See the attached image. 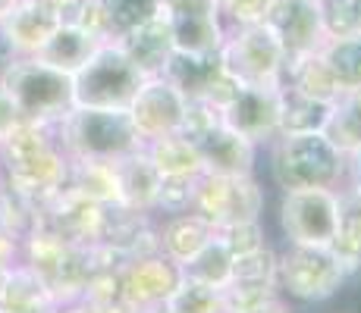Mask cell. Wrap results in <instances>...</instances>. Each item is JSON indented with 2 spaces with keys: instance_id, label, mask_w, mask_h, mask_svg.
<instances>
[{
  "instance_id": "32",
  "label": "cell",
  "mask_w": 361,
  "mask_h": 313,
  "mask_svg": "<svg viewBox=\"0 0 361 313\" xmlns=\"http://www.w3.org/2000/svg\"><path fill=\"white\" fill-rule=\"evenodd\" d=\"M166 313H226L220 288H211L204 282H195L189 276H183L179 285L170 291V298L164 301Z\"/></svg>"
},
{
  "instance_id": "40",
  "label": "cell",
  "mask_w": 361,
  "mask_h": 313,
  "mask_svg": "<svg viewBox=\"0 0 361 313\" xmlns=\"http://www.w3.org/2000/svg\"><path fill=\"white\" fill-rule=\"evenodd\" d=\"M343 185H352L361 191V151L345 154V182Z\"/></svg>"
},
{
  "instance_id": "7",
  "label": "cell",
  "mask_w": 361,
  "mask_h": 313,
  "mask_svg": "<svg viewBox=\"0 0 361 313\" xmlns=\"http://www.w3.org/2000/svg\"><path fill=\"white\" fill-rule=\"evenodd\" d=\"M217 57L235 85L280 88L286 75V53L267 23L226 25Z\"/></svg>"
},
{
  "instance_id": "22",
  "label": "cell",
  "mask_w": 361,
  "mask_h": 313,
  "mask_svg": "<svg viewBox=\"0 0 361 313\" xmlns=\"http://www.w3.org/2000/svg\"><path fill=\"white\" fill-rule=\"evenodd\" d=\"M116 44H120L123 51H126V57L142 69L145 79H151V75H164L166 63H170V57H173V41H170L166 25L161 23V16L151 19V23H145V25H138L135 32L123 34Z\"/></svg>"
},
{
  "instance_id": "42",
  "label": "cell",
  "mask_w": 361,
  "mask_h": 313,
  "mask_svg": "<svg viewBox=\"0 0 361 313\" xmlns=\"http://www.w3.org/2000/svg\"><path fill=\"white\" fill-rule=\"evenodd\" d=\"M13 4H16V0H0V19H4L6 13L13 10Z\"/></svg>"
},
{
  "instance_id": "37",
  "label": "cell",
  "mask_w": 361,
  "mask_h": 313,
  "mask_svg": "<svg viewBox=\"0 0 361 313\" xmlns=\"http://www.w3.org/2000/svg\"><path fill=\"white\" fill-rule=\"evenodd\" d=\"M233 313H298L295 304H289L283 295H274L267 301L255 304V307H245V310H233Z\"/></svg>"
},
{
  "instance_id": "45",
  "label": "cell",
  "mask_w": 361,
  "mask_h": 313,
  "mask_svg": "<svg viewBox=\"0 0 361 313\" xmlns=\"http://www.w3.org/2000/svg\"><path fill=\"white\" fill-rule=\"evenodd\" d=\"M339 313H349V310H339Z\"/></svg>"
},
{
  "instance_id": "13",
  "label": "cell",
  "mask_w": 361,
  "mask_h": 313,
  "mask_svg": "<svg viewBox=\"0 0 361 313\" xmlns=\"http://www.w3.org/2000/svg\"><path fill=\"white\" fill-rule=\"evenodd\" d=\"M220 116L255 148H267L280 135V88L239 85L230 101L220 107Z\"/></svg>"
},
{
  "instance_id": "15",
  "label": "cell",
  "mask_w": 361,
  "mask_h": 313,
  "mask_svg": "<svg viewBox=\"0 0 361 313\" xmlns=\"http://www.w3.org/2000/svg\"><path fill=\"white\" fill-rule=\"evenodd\" d=\"M276 257H280V250L274 248V241L264 245L261 250L235 257L230 282L220 288L226 313L255 307V304L280 295V288H276Z\"/></svg>"
},
{
  "instance_id": "38",
  "label": "cell",
  "mask_w": 361,
  "mask_h": 313,
  "mask_svg": "<svg viewBox=\"0 0 361 313\" xmlns=\"http://www.w3.org/2000/svg\"><path fill=\"white\" fill-rule=\"evenodd\" d=\"M19 245H23V241H19L10 229L0 226V263H4V267H13V263L19 260Z\"/></svg>"
},
{
  "instance_id": "31",
  "label": "cell",
  "mask_w": 361,
  "mask_h": 313,
  "mask_svg": "<svg viewBox=\"0 0 361 313\" xmlns=\"http://www.w3.org/2000/svg\"><path fill=\"white\" fill-rule=\"evenodd\" d=\"M321 57H324V63H327V69L333 72V79H336L339 91L361 88V34L324 41Z\"/></svg>"
},
{
  "instance_id": "36",
  "label": "cell",
  "mask_w": 361,
  "mask_h": 313,
  "mask_svg": "<svg viewBox=\"0 0 361 313\" xmlns=\"http://www.w3.org/2000/svg\"><path fill=\"white\" fill-rule=\"evenodd\" d=\"M276 0H217L220 16L226 25H252L264 23Z\"/></svg>"
},
{
  "instance_id": "23",
  "label": "cell",
  "mask_w": 361,
  "mask_h": 313,
  "mask_svg": "<svg viewBox=\"0 0 361 313\" xmlns=\"http://www.w3.org/2000/svg\"><path fill=\"white\" fill-rule=\"evenodd\" d=\"M145 157L151 160V166L157 170L161 179H195L201 176V157L198 148L189 135L173 132V135H161L145 141Z\"/></svg>"
},
{
  "instance_id": "9",
  "label": "cell",
  "mask_w": 361,
  "mask_h": 313,
  "mask_svg": "<svg viewBox=\"0 0 361 313\" xmlns=\"http://www.w3.org/2000/svg\"><path fill=\"white\" fill-rule=\"evenodd\" d=\"M192 210H198L214 229L264 219L267 185H264L258 172H252V176H211V172H201Z\"/></svg>"
},
{
  "instance_id": "28",
  "label": "cell",
  "mask_w": 361,
  "mask_h": 313,
  "mask_svg": "<svg viewBox=\"0 0 361 313\" xmlns=\"http://www.w3.org/2000/svg\"><path fill=\"white\" fill-rule=\"evenodd\" d=\"M324 132L343 154L361 151V88H349L330 103Z\"/></svg>"
},
{
  "instance_id": "39",
  "label": "cell",
  "mask_w": 361,
  "mask_h": 313,
  "mask_svg": "<svg viewBox=\"0 0 361 313\" xmlns=\"http://www.w3.org/2000/svg\"><path fill=\"white\" fill-rule=\"evenodd\" d=\"M16 122H19L16 107H13V101H10V97H6L4 88H0V138H4L6 132H10Z\"/></svg>"
},
{
  "instance_id": "10",
  "label": "cell",
  "mask_w": 361,
  "mask_h": 313,
  "mask_svg": "<svg viewBox=\"0 0 361 313\" xmlns=\"http://www.w3.org/2000/svg\"><path fill=\"white\" fill-rule=\"evenodd\" d=\"M161 23L170 32L173 51L176 53H217L224 41V16H220L217 0H161L157 10Z\"/></svg>"
},
{
  "instance_id": "12",
  "label": "cell",
  "mask_w": 361,
  "mask_h": 313,
  "mask_svg": "<svg viewBox=\"0 0 361 313\" xmlns=\"http://www.w3.org/2000/svg\"><path fill=\"white\" fill-rule=\"evenodd\" d=\"M185 110H189V101L164 75H151V79L142 82V88L132 97L126 113L132 125H135V132L142 135V141H151V138L183 132Z\"/></svg>"
},
{
  "instance_id": "35",
  "label": "cell",
  "mask_w": 361,
  "mask_h": 313,
  "mask_svg": "<svg viewBox=\"0 0 361 313\" xmlns=\"http://www.w3.org/2000/svg\"><path fill=\"white\" fill-rule=\"evenodd\" d=\"M195 179H161V194H157V217L164 213H183L192 210V200H195Z\"/></svg>"
},
{
  "instance_id": "17",
  "label": "cell",
  "mask_w": 361,
  "mask_h": 313,
  "mask_svg": "<svg viewBox=\"0 0 361 313\" xmlns=\"http://www.w3.org/2000/svg\"><path fill=\"white\" fill-rule=\"evenodd\" d=\"M267 29L276 34L286 63L324 47V25L314 0H276L267 13Z\"/></svg>"
},
{
  "instance_id": "21",
  "label": "cell",
  "mask_w": 361,
  "mask_h": 313,
  "mask_svg": "<svg viewBox=\"0 0 361 313\" xmlns=\"http://www.w3.org/2000/svg\"><path fill=\"white\" fill-rule=\"evenodd\" d=\"M60 298L32 267L16 260L0 288V313H60Z\"/></svg>"
},
{
  "instance_id": "16",
  "label": "cell",
  "mask_w": 361,
  "mask_h": 313,
  "mask_svg": "<svg viewBox=\"0 0 361 313\" xmlns=\"http://www.w3.org/2000/svg\"><path fill=\"white\" fill-rule=\"evenodd\" d=\"M192 141L198 148L201 170L211 176H252L261 166V148H255L239 132H233L224 122V116H220V122L192 135Z\"/></svg>"
},
{
  "instance_id": "18",
  "label": "cell",
  "mask_w": 361,
  "mask_h": 313,
  "mask_svg": "<svg viewBox=\"0 0 361 313\" xmlns=\"http://www.w3.org/2000/svg\"><path fill=\"white\" fill-rule=\"evenodd\" d=\"M60 25V0H16L0 19L16 53H35Z\"/></svg>"
},
{
  "instance_id": "1",
  "label": "cell",
  "mask_w": 361,
  "mask_h": 313,
  "mask_svg": "<svg viewBox=\"0 0 361 313\" xmlns=\"http://www.w3.org/2000/svg\"><path fill=\"white\" fill-rule=\"evenodd\" d=\"M69 157L57 141V132L47 122L19 120L0 138V182L23 198L47 200L66 185Z\"/></svg>"
},
{
  "instance_id": "43",
  "label": "cell",
  "mask_w": 361,
  "mask_h": 313,
  "mask_svg": "<svg viewBox=\"0 0 361 313\" xmlns=\"http://www.w3.org/2000/svg\"><path fill=\"white\" fill-rule=\"evenodd\" d=\"M6 269H10V267H4V263H0V288H4V279H6Z\"/></svg>"
},
{
  "instance_id": "33",
  "label": "cell",
  "mask_w": 361,
  "mask_h": 313,
  "mask_svg": "<svg viewBox=\"0 0 361 313\" xmlns=\"http://www.w3.org/2000/svg\"><path fill=\"white\" fill-rule=\"evenodd\" d=\"M321 13L324 38H352L361 34V0H314Z\"/></svg>"
},
{
  "instance_id": "20",
  "label": "cell",
  "mask_w": 361,
  "mask_h": 313,
  "mask_svg": "<svg viewBox=\"0 0 361 313\" xmlns=\"http://www.w3.org/2000/svg\"><path fill=\"white\" fill-rule=\"evenodd\" d=\"M116 172V204L129 207L138 213L157 217V194H161V176L145 157V151L123 157L114 163Z\"/></svg>"
},
{
  "instance_id": "11",
  "label": "cell",
  "mask_w": 361,
  "mask_h": 313,
  "mask_svg": "<svg viewBox=\"0 0 361 313\" xmlns=\"http://www.w3.org/2000/svg\"><path fill=\"white\" fill-rule=\"evenodd\" d=\"M116 276H120L123 304H126L132 313H138V310L164 307L170 291L183 279V269L157 250V254L123 260L120 267H116Z\"/></svg>"
},
{
  "instance_id": "25",
  "label": "cell",
  "mask_w": 361,
  "mask_h": 313,
  "mask_svg": "<svg viewBox=\"0 0 361 313\" xmlns=\"http://www.w3.org/2000/svg\"><path fill=\"white\" fill-rule=\"evenodd\" d=\"M330 248L343 260L349 279L361 273V191L352 185L339 188V226Z\"/></svg>"
},
{
  "instance_id": "29",
  "label": "cell",
  "mask_w": 361,
  "mask_h": 313,
  "mask_svg": "<svg viewBox=\"0 0 361 313\" xmlns=\"http://www.w3.org/2000/svg\"><path fill=\"white\" fill-rule=\"evenodd\" d=\"M330 116V103L295 91L293 85H280V132H324Z\"/></svg>"
},
{
  "instance_id": "27",
  "label": "cell",
  "mask_w": 361,
  "mask_h": 313,
  "mask_svg": "<svg viewBox=\"0 0 361 313\" xmlns=\"http://www.w3.org/2000/svg\"><path fill=\"white\" fill-rule=\"evenodd\" d=\"M283 82L293 85L295 91H302L308 97H317V101H324V103H333L339 94H343L339 91V85H336V79H333V72L327 69V63H324L321 51L289 60Z\"/></svg>"
},
{
  "instance_id": "2",
  "label": "cell",
  "mask_w": 361,
  "mask_h": 313,
  "mask_svg": "<svg viewBox=\"0 0 361 313\" xmlns=\"http://www.w3.org/2000/svg\"><path fill=\"white\" fill-rule=\"evenodd\" d=\"M267 188L302 191V188H343L345 154L327 138V132H280L261 148Z\"/></svg>"
},
{
  "instance_id": "44",
  "label": "cell",
  "mask_w": 361,
  "mask_h": 313,
  "mask_svg": "<svg viewBox=\"0 0 361 313\" xmlns=\"http://www.w3.org/2000/svg\"><path fill=\"white\" fill-rule=\"evenodd\" d=\"M138 313H166L164 307H151V310H138Z\"/></svg>"
},
{
  "instance_id": "6",
  "label": "cell",
  "mask_w": 361,
  "mask_h": 313,
  "mask_svg": "<svg viewBox=\"0 0 361 313\" xmlns=\"http://www.w3.org/2000/svg\"><path fill=\"white\" fill-rule=\"evenodd\" d=\"M145 75L116 41H101L73 72V107L126 110Z\"/></svg>"
},
{
  "instance_id": "19",
  "label": "cell",
  "mask_w": 361,
  "mask_h": 313,
  "mask_svg": "<svg viewBox=\"0 0 361 313\" xmlns=\"http://www.w3.org/2000/svg\"><path fill=\"white\" fill-rule=\"evenodd\" d=\"M154 229H157V250L176 267H183L189 257H195L217 232L198 210L164 213V217H157Z\"/></svg>"
},
{
  "instance_id": "30",
  "label": "cell",
  "mask_w": 361,
  "mask_h": 313,
  "mask_svg": "<svg viewBox=\"0 0 361 313\" xmlns=\"http://www.w3.org/2000/svg\"><path fill=\"white\" fill-rule=\"evenodd\" d=\"M233 260H235L233 250L214 232V238L207 241L195 257H189L179 269H183V276H189V279H195V282H204V285H211V288H224L233 276Z\"/></svg>"
},
{
  "instance_id": "24",
  "label": "cell",
  "mask_w": 361,
  "mask_h": 313,
  "mask_svg": "<svg viewBox=\"0 0 361 313\" xmlns=\"http://www.w3.org/2000/svg\"><path fill=\"white\" fill-rule=\"evenodd\" d=\"M101 34L88 32V29H75V25H57L54 34L44 41V44L38 47V51L32 53V57H38L41 63H47V66L60 69V72H69L73 75L75 69L82 66L88 57H92V51L101 44Z\"/></svg>"
},
{
  "instance_id": "41",
  "label": "cell",
  "mask_w": 361,
  "mask_h": 313,
  "mask_svg": "<svg viewBox=\"0 0 361 313\" xmlns=\"http://www.w3.org/2000/svg\"><path fill=\"white\" fill-rule=\"evenodd\" d=\"M60 313H107V310L94 307L92 301H85V298H75V301H66L63 307H60Z\"/></svg>"
},
{
  "instance_id": "14",
  "label": "cell",
  "mask_w": 361,
  "mask_h": 313,
  "mask_svg": "<svg viewBox=\"0 0 361 313\" xmlns=\"http://www.w3.org/2000/svg\"><path fill=\"white\" fill-rule=\"evenodd\" d=\"M164 79L170 82L185 101H207V103H217V107H224L233 97L235 88H239L230 75H226L217 53L195 57V53L173 51V57L164 69Z\"/></svg>"
},
{
  "instance_id": "3",
  "label": "cell",
  "mask_w": 361,
  "mask_h": 313,
  "mask_svg": "<svg viewBox=\"0 0 361 313\" xmlns=\"http://www.w3.org/2000/svg\"><path fill=\"white\" fill-rule=\"evenodd\" d=\"M57 141L69 160H92V163H116L145 148L126 110H94L73 107L54 125Z\"/></svg>"
},
{
  "instance_id": "5",
  "label": "cell",
  "mask_w": 361,
  "mask_h": 313,
  "mask_svg": "<svg viewBox=\"0 0 361 313\" xmlns=\"http://www.w3.org/2000/svg\"><path fill=\"white\" fill-rule=\"evenodd\" d=\"M0 88L13 101L19 120L57 125L73 110V75L47 66L32 53H19L4 69Z\"/></svg>"
},
{
  "instance_id": "4",
  "label": "cell",
  "mask_w": 361,
  "mask_h": 313,
  "mask_svg": "<svg viewBox=\"0 0 361 313\" xmlns=\"http://www.w3.org/2000/svg\"><path fill=\"white\" fill-rule=\"evenodd\" d=\"M276 288L295 307H324L349 288V273L333 248L283 245L276 257Z\"/></svg>"
},
{
  "instance_id": "34",
  "label": "cell",
  "mask_w": 361,
  "mask_h": 313,
  "mask_svg": "<svg viewBox=\"0 0 361 313\" xmlns=\"http://www.w3.org/2000/svg\"><path fill=\"white\" fill-rule=\"evenodd\" d=\"M220 241L233 250V257L252 254V250H261L264 245H270V235L264 219H248V222H233V226L217 229Z\"/></svg>"
},
{
  "instance_id": "26",
  "label": "cell",
  "mask_w": 361,
  "mask_h": 313,
  "mask_svg": "<svg viewBox=\"0 0 361 313\" xmlns=\"http://www.w3.org/2000/svg\"><path fill=\"white\" fill-rule=\"evenodd\" d=\"M104 41H120L123 34L135 32L138 25L157 19L161 0H94Z\"/></svg>"
},
{
  "instance_id": "8",
  "label": "cell",
  "mask_w": 361,
  "mask_h": 313,
  "mask_svg": "<svg viewBox=\"0 0 361 313\" xmlns=\"http://www.w3.org/2000/svg\"><path fill=\"white\" fill-rule=\"evenodd\" d=\"M339 226V188L276 191V229L283 245L330 248Z\"/></svg>"
}]
</instances>
